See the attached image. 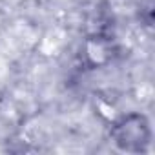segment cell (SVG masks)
I'll return each mask as SVG.
<instances>
[{
	"label": "cell",
	"mask_w": 155,
	"mask_h": 155,
	"mask_svg": "<svg viewBox=\"0 0 155 155\" xmlns=\"http://www.w3.org/2000/svg\"><path fill=\"white\" fill-rule=\"evenodd\" d=\"M113 146L122 153H144L151 144V126L144 113L131 111L119 117L110 128Z\"/></svg>",
	"instance_id": "obj_1"
},
{
	"label": "cell",
	"mask_w": 155,
	"mask_h": 155,
	"mask_svg": "<svg viewBox=\"0 0 155 155\" xmlns=\"http://www.w3.org/2000/svg\"><path fill=\"white\" fill-rule=\"evenodd\" d=\"M119 53V48L113 40V37L104 33L90 35L82 44V62L90 69H101L106 68L115 60Z\"/></svg>",
	"instance_id": "obj_2"
},
{
	"label": "cell",
	"mask_w": 155,
	"mask_h": 155,
	"mask_svg": "<svg viewBox=\"0 0 155 155\" xmlns=\"http://www.w3.org/2000/svg\"><path fill=\"white\" fill-rule=\"evenodd\" d=\"M139 18L144 22V26H151L153 24V0H140Z\"/></svg>",
	"instance_id": "obj_3"
}]
</instances>
